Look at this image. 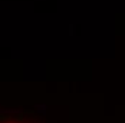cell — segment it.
<instances>
[{"mask_svg": "<svg viewBox=\"0 0 125 123\" xmlns=\"http://www.w3.org/2000/svg\"><path fill=\"white\" fill-rule=\"evenodd\" d=\"M3 123H29V122H3Z\"/></svg>", "mask_w": 125, "mask_h": 123, "instance_id": "6da1fadb", "label": "cell"}]
</instances>
